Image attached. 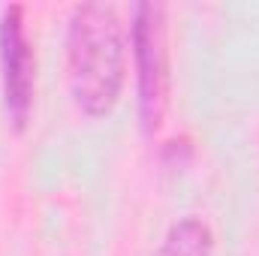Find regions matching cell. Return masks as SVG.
<instances>
[{
	"label": "cell",
	"mask_w": 259,
	"mask_h": 256,
	"mask_svg": "<svg viewBox=\"0 0 259 256\" xmlns=\"http://www.w3.org/2000/svg\"><path fill=\"white\" fill-rule=\"evenodd\" d=\"M136 88H139V118L145 133H157L169 103V52H166V6L136 3L130 27Z\"/></svg>",
	"instance_id": "obj_2"
},
{
	"label": "cell",
	"mask_w": 259,
	"mask_h": 256,
	"mask_svg": "<svg viewBox=\"0 0 259 256\" xmlns=\"http://www.w3.org/2000/svg\"><path fill=\"white\" fill-rule=\"evenodd\" d=\"M0 81L9 124L24 130L36 91V55L24 30V6L18 3L6 6L0 15Z\"/></svg>",
	"instance_id": "obj_3"
},
{
	"label": "cell",
	"mask_w": 259,
	"mask_h": 256,
	"mask_svg": "<svg viewBox=\"0 0 259 256\" xmlns=\"http://www.w3.org/2000/svg\"><path fill=\"white\" fill-rule=\"evenodd\" d=\"M66 75L75 106L106 118L127 81V36L121 15L106 3H78L66 27Z\"/></svg>",
	"instance_id": "obj_1"
},
{
	"label": "cell",
	"mask_w": 259,
	"mask_h": 256,
	"mask_svg": "<svg viewBox=\"0 0 259 256\" xmlns=\"http://www.w3.org/2000/svg\"><path fill=\"white\" fill-rule=\"evenodd\" d=\"M211 250H214L211 226L199 217H184L166 232L154 256H211Z\"/></svg>",
	"instance_id": "obj_4"
}]
</instances>
